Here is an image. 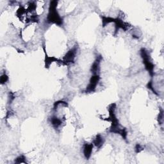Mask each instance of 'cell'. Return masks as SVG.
<instances>
[{
  "label": "cell",
  "mask_w": 164,
  "mask_h": 164,
  "mask_svg": "<svg viewBox=\"0 0 164 164\" xmlns=\"http://www.w3.org/2000/svg\"><path fill=\"white\" fill-rule=\"evenodd\" d=\"M57 1L51 2L49 8V12L47 17V22L62 26L63 24V19L57 11Z\"/></svg>",
  "instance_id": "6da1fadb"
},
{
  "label": "cell",
  "mask_w": 164,
  "mask_h": 164,
  "mask_svg": "<svg viewBox=\"0 0 164 164\" xmlns=\"http://www.w3.org/2000/svg\"><path fill=\"white\" fill-rule=\"evenodd\" d=\"M104 143V139L100 135H98L96 136V137L94 138L93 141V144H94L95 146H96L97 148H101L102 145H103Z\"/></svg>",
  "instance_id": "ba28073f"
},
{
  "label": "cell",
  "mask_w": 164,
  "mask_h": 164,
  "mask_svg": "<svg viewBox=\"0 0 164 164\" xmlns=\"http://www.w3.org/2000/svg\"><path fill=\"white\" fill-rule=\"evenodd\" d=\"M61 60H59L57 59V58L53 57H48L46 54L45 57V66L46 68H48L49 67V65L52 64L53 62H59Z\"/></svg>",
  "instance_id": "9c48e42d"
},
{
  "label": "cell",
  "mask_w": 164,
  "mask_h": 164,
  "mask_svg": "<svg viewBox=\"0 0 164 164\" xmlns=\"http://www.w3.org/2000/svg\"><path fill=\"white\" fill-rule=\"evenodd\" d=\"M135 150H136L137 153H139L142 150H143V148H141V146H140V145H137V146L135 147Z\"/></svg>",
  "instance_id": "7c38bea8"
},
{
  "label": "cell",
  "mask_w": 164,
  "mask_h": 164,
  "mask_svg": "<svg viewBox=\"0 0 164 164\" xmlns=\"http://www.w3.org/2000/svg\"><path fill=\"white\" fill-rule=\"evenodd\" d=\"M100 62H101V58L97 57V59L94 62L93 64L92 65L90 71L94 74H97V72L100 71Z\"/></svg>",
  "instance_id": "8992f818"
},
{
  "label": "cell",
  "mask_w": 164,
  "mask_h": 164,
  "mask_svg": "<svg viewBox=\"0 0 164 164\" xmlns=\"http://www.w3.org/2000/svg\"><path fill=\"white\" fill-rule=\"evenodd\" d=\"M76 52H77V49H76V48H73L69 50L64 57L62 63L65 65H67L70 63H73L75 59Z\"/></svg>",
  "instance_id": "277c9868"
},
{
  "label": "cell",
  "mask_w": 164,
  "mask_h": 164,
  "mask_svg": "<svg viewBox=\"0 0 164 164\" xmlns=\"http://www.w3.org/2000/svg\"><path fill=\"white\" fill-rule=\"evenodd\" d=\"M51 122H52V125L54 128H58L61 125L62 123V121L59 118H58L56 116H53L52 118H51Z\"/></svg>",
  "instance_id": "52a82bcc"
},
{
  "label": "cell",
  "mask_w": 164,
  "mask_h": 164,
  "mask_svg": "<svg viewBox=\"0 0 164 164\" xmlns=\"http://www.w3.org/2000/svg\"><path fill=\"white\" fill-rule=\"evenodd\" d=\"M140 54L141 57L143 59V63L145 65V69H146V70L149 72L150 75L153 76L154 74V64H153L152 62L151 61L148 52L143 48L140 51Z\"/></svg>",
  "instance_id": "7a4b0ae2"
},
{
  "label": "cell",
  "mask_w": 164,
  "mask_h": 164,
  "mask_svg": "<svg viewBox=\"0 0 164 164\" xmlns=\"http://www.w3.org/2000/svg\"><path fill=\"white\" fill-rule=\"evenodd\" d=\"M15 162L17 163H26V158H25L23 155L19 156V157H17V158L16 159Z\"/></svg>",
  "instance_id": "30bf717a"
},
{
  "label": "cell",
  "mask_w": 164,
  "mask_h": 164,
  "mask_svg": "<svg viewBox=\"0 0 164 164\" xmlns=\"http://www.w3.org/2000/svg\"><path fill=\"white\" fill-rule=\"evenodd\" d=\"M93 149V144H85L83 146V155L88 160L90 158L92 155Z\"/></svg>",
  "instance_id": "5b68a950"
},
{
  "label": "cell",
  "mask_w": 164,
  "mask_h": 164,
  "mask_svg": "<svg viewBox=\"0 0 164 164\" xmlns=\"http://www.w3.org/2000/svg\"><path fill=\"white\" fill-rule=\"evenodd\" d=\"M100 77L99 74H94L92 77H91L90 82L88 86L87 87L86 89V92H92L96 90V87L98 84V83L100 82Z\"/></svg>",
  "instance_id": "3957f363"
},
{
  "label": "cell",
  "mask_w": 164,
  "mask_h": 164,
  "mask_svg": "<svg viewBox=\"0 0 164 164\" xmlns=\"http://www.w3.org/2000/svg\"><path fill=\"white\" fill-rule=\"evenodd\" d=\"M8 80H9V76L5 73L1 75V78H0V82H1V84H5V83L8 82Z\"/></svg>",
  "instance_id": "8fae6325"
}]
</instances>
